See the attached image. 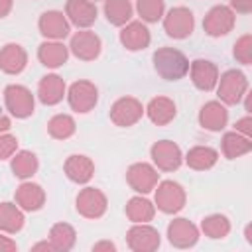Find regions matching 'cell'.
<instances>
[{"label": "cell", "instance_id": "6da1fadb", "mask_svg": "<svg viewBox=\"0 0 252 252\" xmlns=\"http://www.w3.org/2000/svg\"><path fill=\"white\" fill-rule=\"evenodd\" d=\"M152 65L163 81H179L189 71V57L177 47L163 45L152 53Z\"/></svg>", "mask_w": 252, "mask_h": 252}, {"label": "cell", "instance_id": "7a4b0ae2", "mask_svg": "<svg viewBox=\"0 0 252 252\" xmlns=\"http://www.w3.org/2000/svg\"><path fill=\"white\" fill-rule=\"evenodd\" d=\"M215 91H217V96L222 104L234 106V104H240L242 96L250 91V83H248V77H246L244 71L226 69L224 73L219 75Z\"/></svg>", "mask_w": 252, "mask_h": 252}, {"label": "cell", "instance_id": "3957f363", "mask_svg": "<svg viewBox=\"0 0 252 252\" xmlns=\"http://www.w3.org/2000/svg\"><path fill=\"white\" fill-rule=\"evenodd\" d=\"M187 203V193L179 181L173 179H159L154 187V205L156 211L165 215H177Z\"/></svg>", "mask_w": 252, "mask_h": 252}, {"label": "cell", "instance_id": "277c9868", "mask_svg": "<svg viewBox=\"0 0 252 252\" xmlns=\"http://www.w3.org/2000/svg\"><path fill=\"white\" fill-rule=\"evenodd\" d=\"M4 106L14 118H30L35 112V94L20 83H10L4 89Z\"/></svg>", "mask_w": 252, "mask_h": 252}, {"label": "cell", "instance_id": "5b68a950", "mask_svg": "<svg viewBox=\"0 0 252 252\" xmlns=\"http://www.w3.org/2000/svg\"><path fill=\"white\" fill-rule=\"evenodd\" d=\"M65 98H67L69 108L73 112L87 114L98 102V87L89 79H79V81H75V83H71L67 87Z\"/></svg>", "mask_w": 252, "mask_h": 252}, {"label": "cell", "instance_id": "8992f818", "mask_svg": "<svg viewBox=\"0 0 252 252\" xmlns=\"http://www.w3.org/2000/svg\"><path fill=\"white\" fill-rule=\"evenodd\" d=\"M75 209L81 217H85L89 220H96V219L104 217V213L108 209V197L104 195L102 189L85 185L75 197Z\"/></svg>", "mask_w": 252, "mask_h": 252}, {"label": "cell", "instance_id": "52a82bcc", "mask_svg": "<svg viewBox=\"0 0 252 252\" xmlns=\"http://www.w3.org/2000/svg\"><path fill=\"white\" fill-rule=\"evenodd\" d=\"M163 32L173 39H187L195 30V16L187 6H173L165 10L163 18Z\"/></svg>", "mask_w": 252, "mask_h": 252}, {"label": "cell", "instance_id": "ba28073f", "mask_svg": "<svg viewBox=\"0 0 252 252\" xmlns=\"http://www.w3.org/2000/svg\"><path fill=\"white\" fill-rule=\"evenodd\" d=\"M108 116H110V120H112L114 126H118V128H130V126H134V124H138L142 120V116H144V104L136 96L124 94V96H118L110 104Z\"/></svg>", "mask_w": 252, "mask_h": 252}, {"label": "cell", "instance_id": "9c48e42d", "mask_svg": "<svg viewBox=\"0 0 252 252\" xmlns=\"http://www.w3.org/2000/svg\"><path fill=\"white\" fill-rule=\"evenodd\" d=\"M159 181V169L150 161H136L130 163L126 169V183L134 193L148 195Z\"/></svg>", "mask_w": 252, "mask_h": 252}, {"label": "cell", "instance_id": "30bf717a", "mask_svg": "<svg viewBox=\"0 0 252 252\" xmlns=\"http://www.w3.org/2000/svg\"><path fill=\"white\" fill-rule=\"evenodd\" d=\"M69 53L81 61H94L102 51V39L91 28L79 30L69 35Z\"/></svg>", "mask_w": 252, "mask_h": 252}, {"label": "cell", "instance_id": "8fae6325", "mask_svg": "<svg viewBox=\"0 0 252 252\" xmlns=\"http://www.w3.org/2000/svg\"><path fill=\"white\" fill-rule=\"evenodd\" d=\"M126 244L132 252H154L161 244V234L150 222H132L126 230Z\"/></svg>", "mask_w": 252, "mask_h": 252}, {"label": "cell", "instance_id": "7c38bea8", "mask_svg": "<svg viewBox=\"0 0 252 252\" xmlns=\"http://www.w3.org/2000/svg\"><path fill=\"white\" fill-rule=\"evenodd\" d=\"M152 163L159 171H175L183 165V150L173 140H158L150 148Z\"/></svg>", "mask_w": 252, "mask_h": 252}, {"label": "cell", "instance_id": "4fadbf2b", "mask_svg": "<svg viewBox=\"0 0 252 252\" xmlns=\"http://www.w3.org/2000/svg\"><path fill=\"white\" fill-rule=\"evenodd\" d=\"M236 24V14L228 4H217L213 6L205 18H203V30L211 37H222L234 30Z\"/></svg>", "mask_w": 252, "mask_h": 252}, {"label": "cell", "instance_id": "5bb4252c", "mask_svg": "<svg viewBox=\"0 0 252 252\" xmlns=\"http://www.w3.org/2000/svg\"><path fill=\"white\" fill-rule=\"evenodd\" d=\"M165 236H167L171 246L185 250V248H193L199 242L201 230H199V226L193 220H189L185 217H175V219L169 220Z\"/></svg>", "mask_w": 252, "mask_h": 252}, {"label": "cell", "instance_id": "9a60e30c", "mask_svg": "<svg viewBox=\"0 0 252 252\" xmlns=\"http://www.w3.org/2000/svg\"><path fill=\"white\" fill-rule=\"evenodd\" d=\"M191 83L195 89L203 91V93H211L215 91L217 87V81H219V67L215 61L211 59H205V57H197L193 61H189V71H187Z\"/></svg>", "mask_w": 252, "mask_h": 252}, {"label": "cell", "instance_id": "2e32d148", "mask_svg": "<svg viewBox=\"0 0 252 252\" xmlns=\"http://www.w3.org/2000/svg\"><path fill=\"white\" fill-rule=\"evenodd\" d=\"M37 30L43 39H57L63 41L71 35V24L61 10H45L37 20Z\"/></svg>", "mask_w": 252, "mask_h": 252}, {"label": "cell", "instance_id": "e0dca14e", "mask_svg": "<svg viewBox=\"0 0 252 252\" xmlns=\"http://www.w3.org/2000/svg\"><path fill=\"white\" fill-rule=\"evenodd\" d=\"M118 39L122 43V47H126L128 51H142L152 43V33L146 22L142 20H130L128 24H124L118 32Z\"/></svg>", "mask_w": 252, "mask_h": 252}, {"label": "cell", "instance_id": "ac0fdd59", "mask_svg": "<svg viewBox=\"0 0 252 252\" xmlns=\"http://www.w3.org/2000/svg\"><path fill=\"white\" fill-rule=\"evenodd\" d=\"M14 201L22 211L35 213L45 205V189L32 179H24L14 191Z\"/></svg>", "mask_w": 252, "mask_h": 252}, {"label": "cell", "instance_id": "d6986e66", "mask_svg": "<svg viewBox=\"0 0 252 252\" xmlns=\"http://www.w3.org/2000/svg\"><path fill=\"white\" fill-rule=\"evenodd\" d=\"M63 12H65L69 24L75 26L77 30L91 28L98 18V8L91 0H67Z\"/></svg>", "mask_w": 252, "mask_h": 252}, {"label": "cell", "instance_id": "ffe728a7", "mask_svg": "<svg viewBox=\"0 0 252 252\" xmlns=\"http://www.w3.org/2000/svg\"><path fill=\"white\" fill-rule=\"evenodd\" d=\"M63 173L77 185H87L94 175V161L85 154H71L63 161Z\"/></svg>", "mask_w": 252, "mask_h": 252}, {"label": "cell", "instance_id": "44dd1931", "mask_svg": "<svg viewBox=\"0 0 252 252\" xmlns=\"http://www.w3.org/2000/svg\"><path fill=\"white\" fill-rule=\"evenodd\" d=\"M37 98H39V102L41 104H45V106H55V104H59L63 98H65V94H67V85H65V81H63V77L61 75H57V73H47V75H43L41 79H39V83H37Z\"/></svg>", "mask_w": 252, "mask_h": 252}, {"label": "cell", "instance_id": "7402d4cb", "mask_svg": "<svg viewBox=\"0 0 252 252\" xmlns=\"http://www.w3.org/2000/svg\"><path fill=\"white\" fill-rule=\"evenodd\" d=\"M228 124V108L219 98L207 100L199 110V126L209 132H220Z\"/></svg>", "mask_w": 252, "mask_h": 252}, {"label": "cell", "instance_id": "603a6c76", "mask_svg": "<svg viewBox=\"0 0 252 252\" xmlns=\"http://www.w3.org/2000/svg\"><path fill=\"white\" fill-rule=\"evenodd\" d=\"M144 114L150 118L152 124L165 126L177 116V104L173 98H169L165 94H158L148 100V104L144 106Z\"/></svg>", "mask_w": 252, "mask_h": 252}, {"label": "cell", "instance_id": "cb8c5ba5", "mask_svg": "<svg viewBox=\"0 0 252 252\" xmlns=\"http://www.w3.org/2000/svg\"><path fill=\"white\" fill-rule=\"evenodd\" d=\"M28 67V51L22 43L10 41L0 47V71L6 75H20Z\"/></svg>", "mask_w": 252, "mask_h": 252}, {"label": "cell", "instance_id": "d4e9b609", "mask_svg": "<svg viewBox=\"0 0 252 252\" xmlns=\"http://www.w3.org/2000/svg\"><path fill=\"white\" fill-rule=\"evenodd\" d=\"M69 47L57 39H43L37 47V59L47 69H59L69 59Z\"/></svg>", "mask_w": 252, "mask_h": 252}, {"label": "cell", "instance_id": "484cf974", "mask_svg": "<svg viewBox=\"0 0 252 252\" xmlns=\"http://www.w3.org/2000/svg\"><path fill=\"white\" fill-rule=\"evenodd\" d=\"M220 154L219 150H215L213 146H193L187 150V154H183V163H187V167L195 169V171H207L211 167L217 165Z\"/></svg>", "mask_w": 252, "mask_h": 252}, {"label": "cell", "instance_id": "4316f807", "mask_svg": "<svg viewBox=\"0 0 252 252\" xmlns=\"http://www.w3.org/2000/svg\"><path fill=\"white\" fill-rule=\"evenodd\" d=\"M26 224V211H22L16 201H2L0 203V232L16 234Z\"/></svg>", "mask_w": 252, "mask_h": 252}, {"label": "cell", "instance_id": "83f0119b", "mask_svg": "<svg viewBox=\"0 0 252 252\" xmlns=\"http://www.w3.org/2000/svg\"><path fill=\"white\" fill-rule=\"evenodd\" d=\"M252 152V138L248 136H242L234 130H228L222 134V140H220V154L226 158V159H236V158H242L246 154Z\"/></svg>", "mask_w": 252, "mask_h": 252}, {"label": "cell", "instance_id": "f1b7e54d", "mask_svg": "<svg viewBox=\"0 0 252 252\" xmlns=\"http://www.w3.org/2000/svg\"><path fill=\"white\" fill-rule=\"evenodd\" d=\"M124 213H126V219L130 222H150L156 217V205L146 195L136 193L134 197L128 199Z\"/></svg>", "mask_w": 252, "mask_h": 252}, {"label": "cell", "instance_id": "f546056e", "mask_svg": "<svg viewBox=\"0 0 252 252\" xmlns=\"http://www.w3.org/2000/svg\"><path fill=\"white\" fill-rule=\"evenodd\" d=\"M10 169L18 179H32L39 169V159L32 150H18L10 158Z\"/></svg>", "mask_w": 252, "mask_h": 252}, {"label": "cell", "instance_id": "4dcf8cb0", "mask_svg": "<svg viewBox=\"0 0 252 252\" xmlns=\"http://www.w3.org/2000/svg\"><path fill=\"white\" fill-rule=\"evenodd\" d=\"M47 240L51 242L53 252H69L77 242V230L69 222H55L49 228Z\"/></svg>", "mask_w": 252, "mask_h": 252}, {"label": "cell", "instance_id": "1f68e13d", "mask_svg": "<svg viewBox=\"0 0 252 252\" xmlns=\"http://www.w3.org/2000/svg\"><path fill=\"white\" fill-rule=\"evenodd\" d=\"M102 12L110 26L122 28L134 18V4L130 0H104Z\"/></svg>", "mask_w": 252, "mask_h": 252}, {"label": "cell", "instance_id": "d6a6232c", "mask_svg": "<svg viewBox=\"0 0 252 252\" xmlns=\"http://www.w3.org/2000/svg\"><path fill=\"white\" fill-rule=\"evenodd\" d=\"M230 219L222 213H211L207 215L201 224H199V230L207 236V238H213V240H220V238H226L230 234Z\"/></svg>", "mask_w": 252, "mask_h": 252}, {"label": "cell", "instance_id": "836d02e7", "mask_svg": "<svg viewBox=\"0 0 252 252\" xmlns=\"http://www.w3.org/2000/svg\"><path fill=\"white\" fill-rule=\"evenodd\" d=\"M77 132V122L71 114L59 112L47 120V134L53 140H69Z\"/></svg>", "mask_w": 252, "mask_h": 252}, {"label": "cell", "instance_id": "e575fe53", "mask_svg": "<svg viewBox=\"0 0 252 252\" xmlns=\"http://www.w3.org/2000/svg\"><path fill=\"white\" fill-rule=\"evenodd\" d=\"M134 12L146 24H156L165 14V0H136Z\"/></svg>", "mask_w": 252, "mask_h": 252}, {"label": "cell", "instance_id": "d590c367", "mask_svg": "<svg viewBox=\"0 0 252 252\" xmlns=\"http://www.w3.org/2000/svg\"><path fill=\"white\" fill-rule=\"evenodd\" d=\"M232 57L240 65H252V35L242 33L232 45Z\"/></svg>", "mask_w": 252, "mask_h": 252}, {"label": "cell", "instance_id": "8d00e7d4", "mask_svg": "<svg viewBox=\"0 0 252 252\" xmlns=\"http://www.w3.org/2000/svg\"><path fill=\"white\" fill-rule=\"evenodd\" d=\"M20 142H18V136H14L10 130L8 132H2L0 134V159H10L20 148Z\"/></svg>", "mask_w": 252, "mask_h": 252}, {"label": "cell", "instance_id": "74e56055", "mask_svg": "<svg viewBox=\"0 0 252 252\" xmlns=\"http://www.w3.org/2000/svg\"><path fill=\"white\" fill-rule=\"evenodd\" d=\"M232 130L238 132V134H242V136L252 138V116H250V112H246L242 118H238L234 122V128Z\"/></svg>", "mask_w": 252, "mask_h": 252}, {"label": "cell", "instance_id": "f35d334b", "mask_svg": "<svg viewBox=\"0 0 252 252\" xmlns=\"http://www.w3.org/2000/svg\"><path fill=\"white\" fill-rule=\"evenodd\" d=\"M228 6L234 14H250L252 12V0H228Z\"/></svg>", "mask_w": 252, "mask_h": 252}, {"label": "cell", "instance_id": "ab89813d", "mask_svg": "<svg viewBox=\"0 0 252 252\" xmlns=\"http://www.w3.org/2000/svg\"><path fill=\"white\" fill-rule=\"evenodd\" d=\"M16 250H18V244L12 238V234L0 232V252H16Z\"/></svg>", "mask_w": 252, "mask_h": 252}, {"label": "cell", "instance_id": "60d3db41", "mask_svg": "<svg viewBox=\"0 0 252 252\" xmlns=\"http://www.w3.org/2000/svg\"><path fill=\"white\" fill-rule=\"evenodd\" d=\"M93 252H116V244L110 240H98L91 246Z\"/></svg>", "mask_w": 252, "mask_h": 252}, {"label": "cell", "instance_id": "b9f144b4", "mask_svg": "<svg viewBox=\"0 0 252 252\" xmlns=\"http://www.w3.org/2000/svg\"><path fill=\"white\" fill-rule=\"evenodd\" d=\"M14 8V0H0V20L6 18Z\"/></svg>", "mask_w": 252, "mask_h": 252}, {"label": "cell", "instance_id": "7bdbcfd3", "mask_svg": "<svg viewBox=\"0 0 252 252\" xmlns=\"http://www.w3.org/2000/svg\"><path fill=\"white\" fill-rule=\"evenodd\" d=\"M32 252H39V250H45V252H53V248H51V242L49 240H41V242H35V244H32V248H30Z\"/></svg>", "mask_w": 252, "mask_h": 252}, {"label": "cell", "instance_id": "ee69618b", "mask_svg": "<svg viewBox=\"0 0 252 252\" xmlns=\"http://www.w3.org/2000/svg\"><path fill=\"white\" fill-rule=\"evenodd\" d=\"M10 128H12V118L8 114H0V134L8 132Z\"/></svg>", "mask_w": 252, "mask_h": 252}, {"label": "cell", "instance_id": "f6af8a7d", "mask_svg": "<svg viewBox=\"0 0 252 252\" xmlns=\"http://www.w3.org/2000/svg\"><path fill=\"white\" fill-rule=\"evenodd\" d=\"M244 238H246L248 244H252V224H250V222L244 226Z\"/></svg>", "mask_w": 252, "mask_h": 252}, {"label": "cell", "instance_id": "bcb514c9", "mask_svg": "<svg viewBox=\"0 0 252 252\" xmlns=\"http://www.w3.org/2000/svg\"><path fill=\"white\" fill-rule=\"evenodd\" d=\"M91 2H94V4H96V2H98V0H91Z\"/></svg>", "mask_w": 252, "mask_h": 252}]
</instances>
